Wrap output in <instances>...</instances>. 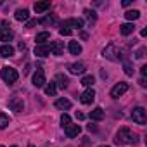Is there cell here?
Masks as SVG:
<instances>
[{
    "label": "cell",
    "mask_w": 147,
    "mask_h": 147,
    "mask_svg": "<svg viewBox=\"0 0 147 147\" xmlns=\"http://www.w3.org/2000/svg\"><path fill=\"white\" fill-rule=\"evenodd\" d=\"M138 137L137 133H133L130 128H119L116 137H114V144L118 145H125V144H137Z\"/></svg>",
    "instance_id": "6da1fadb"
},
{
    "label": "cell",
    "mask_w": 147,
    "mask_h": 147,
    "mask_svg": "<svg viewBox=\"0 0 147 147\" xmlns=\"http://www.w3.org/2000/svg\"><path fill=\"white\" fill-rule=\"evenodd\" d=\"M123 50L118 47V45H114V43H109L104 50H102V55L106 57V59H109V61H113V62H118V61H121L123 59Z\"/></svg>",
    "instance_id": "7a4b0ae2"
},
{
    "label": "cell",
    "mask_w": 147,
    "mask_h": 147,
    "mask_svg": "<svg viewBox=\"0 0 147 147\" xmlns=\"http://www.w3.org/2000/svg\"><path fill=\"white\" fill-rule=\"evenodd\" d=\"M0 76H2V80H4L7 85L16 83V82H18V78H19L18 71H16L14 67H11V66H4L2 69H0Z\"/></svg>",
    "instance_id": "3957f363"
},
{
    "label": "cell",
    "mask_w": 147,
    "mask_h": 147,
    "mask_svg": "<svg viewBox=\"0 0 147 147\" xmlns=\"http://www.w3.org/2000/svg\"><path fill=\"white\" fill-rule=\"evenodd\" d=\"M131 119H133L137 125H145V121H147V113H145V109H144V107H135V109L131 111Z\"/></svg>",
    "instance_id": "277c9868"
},
{
    "label": "cell",
    "mask_w": 147,
    "mask_h": 147,
    "mask_svg": "<svg viewBox=\"0 0 147 147\" xmlns=\"http://www.w3.org/2000/svg\"><path fill=\"white\" fill-rule=\"evenodd\" d=\"M45 83H47V80H45L43 69H42V67H36V73L33 75V85H35L36 88H42V87H45Z\"/></svg>",
    "instance_id": "5b68a950"
},
{
    "label": "cell",
    "mask_w": 147,
    "mask_h": 147,
    "mask_svg": "<svg viewBox=\"0 0 147 147\" xmlns=\"http://www.w3.org/2000/svg\"><path fill=\"white\" fill-rule=\"evenodd\" d=\"M126 90H128V83L119 82V83H116V85L111 88V97H113V99H118V97H121Z\"/></svg>",
    "instance_id": "8992f818"
},
{
    "label": "cell",
    "mask_w": 147,
    "mask_h": 147,
    "mask_svg": "<svg viewBox=\"0 0 147 147\" xmlns=\"http://www.w3.org/2000/svg\"><path fill=\"white\" fill-rule=\"evenodd\" d=\"M94 100H95V90H94V88H87V90L80 95V102H82V104H87V106H88V104H92Z\"/></svg>",
    "instance_id": "52a82bcc"
},
{
    "label": "cell",
    "mask_w": 147,
    "mask_h": 147,
    "mask_svg": "<svg viewBox=\"0 0 147 147\" xmlns=\"http://www.w3.org/2000/svg\"><path fill=\"white\" fill-rule=\"evenodd\" d=\"M7 104H9V107H11L12 111H16V113H21V111H23V107H24V102H23L18 95H12V97L9 99V102H7Z\"/></svg>",
    "instance_id": "ba28073f"
},
{
    "label": "cell",
    "mask_w": 147,
    "mask_h": 147,
    "mask_svg": "<svg viewBox=\"0 0 147 147\" xmlns=\"http://www.w3.org/2000/svg\"><path fill=\"white\" fill-rule=\"evenodd\" d=\"M67 69H69L71 75H83L85 69H87V66L83 62H73V64L67 66Z\"/></svg>",
    "instance_id": "9c48e42d"
},
{
    "label": "cell",
    "mask_w": 147,
    "mask_h": 147,
    "mask_svg": "<svg viewBox=\"0 0 147 147\" xmlns=\"http://www.w3.org/2000/svg\"><path fill=\"white\" fill-rule=\"evenodd\" d=\"M64 130H66V135H67L69 138H75V137H78V135H80L82 126H80V125H69V126H66Z\"/></svg>",
    "instance_id": "30bf717a"
},
{
    "label": "cell",
    "mask_w": 147,
    "mask_h": 147,
    "mask_svg": "<svg viewBox=\"0 0 147 147\" xmlns=\"http://www.w3.org/2000/svg\"><path fill=\"white\" fill-rule=\"evenodd\" d=\"M49 49H50V52L54 55H62L64 54V43L62 42H52Z\"/></svg>",
    "instance_id": "8fae6325"
},
{
    "label": "cell",
    "mask_w": 147,
    "mask_h": 147,
    "mask_svg": "<svg viewBox=\"0 0 147 147\" xmlns=\"http://www.w3.org/2000/svg\"><path fill=\"white\" fill-rule=\"evenodd\" d=\"M90 119H94V121H102V119H104V109H102V107L92 109V111H90Z\"/></svg>",
    "instance_id": "7c38bea8"
},
{
    "label": "cell",
    "mask_w": 147,
    "mask_h": 147,
    "mask_svg": "<svg viewBox=\"0 0 147 147\" xmlns=\"http://www.w3.org/2000/svg\"><path fill=\"white\" fill-rule=\"evenodd\" d=\"M14 18L18 21H30V11L28 9H18L16 14H14Z\"/></svg>",
    "instance_id": "4fadbf2b"
},
{
    "label": "cell",
    "mask_w": 147,
    "mask_h": 147,
    "mask_svg": "<svg viewBox=\"0 0 147 147\" xmlns=\"http://www.w3.org/2000/svg\"><path fill=\"white\" fill-rule=\"evenodd\" d=\"M119 31H121V35L128 36V35H131V33L135 31V24H133V23H125V24L119 26Z\"/></svg>",
    "instance_id": "5bb4252c"
},
{
    "label": "cell",
    "mask_w": 147,
    "mask_h": 147,
    "mask_svg": "<svg viewBox=\"0 0 147 147\" xmlns=\"http://www.w3.org/2000/svg\"><path fill=\"white\" fill-rule=\"evenodd\" d=\"M49 54H50L49 45H36V47H35V55H38V57H47Z\"/></svg>",
    "instance_id": "9a60e30c"
},
{
    "label": "cell",
    "mask_w": 147,
    "mask_h": 147,
    "mask_svg": "<svg viewBox=\"0 0 147 147\" xmlns=\"http://www.w3.org/2000/svg\"><path fill=\"white\" fill-rule=\"evenodd\" d=\"M0 55L2 57H12L14 55V47L9 43V45H2L0 47Z\"/></svg>",
    "instance_id": "2e32d148"
},
{
    "label": "cell",
    "mask_w": 147,
    "mask_h": 147,
    "mask_svg": "<svg viewBox=\"0 0 147 147\" xmlns=\"http://www.w3.org/2000/svg\"><path fill=\"white\" fill-rule=\"evenodd\" d=\"M35 12H38V14H42V12H45V11H49L50 9V2H35Z\"/></svg>",
    "instance_id": "e0dca14e"
},
{
    "label": "cell",
    "mask_w": 147,
    "mask_h": 147,
    "mask_svg": "<svg viewBox=\"0 0 147 147\" xmlns=\"http://www.w3.org/2000/svg\"><path fill=\"white\" fill-rule=\"evenodd\" d=\"M47 40H50V33H49V31H42V33H38L36 38H35V42H36L38 45H45Z\"/></svg>",
    "instance_id": "ac0fdd59"
},
{
    "label": "cell",
    "mask_w": 147,
    "mask_h": 147,
    "mask_svg": "<svg viewBox=\"0 0 147 147\" xmlns=\"http://www.w3.org/2000/svg\"><path fill=\"white\" fill-rule=\"evenodd\" d=\"M69 52L73 54V55H78V54H82V45L78 43V42H69Z\"/></svg>",
    "instance_id": "d6986e66"
},
{
    "label": "cell",
    "mask_w": 147,
    "mask_h": 147,
    "mask_svg": "<svg viewBox=\"0 0 147 147\" xmlns=\"http://www.w3.org/2000/svg\"><path fill=\"white\" fill-rule=\"evenodd\" d=\"M55 107L57 109H62V111L64 109H69L71 107V100H67V99H57L55 100Z\"/></svg>",
    "instance_id": "ffe728a7"
},
{
    "label": "cell",
    "mask_w": 147,
    "mask_h": 147,
    "mask_svg": "<svg viewBox=\"0 0 147 147\" xmlns=\"http://www.w3.org/2000/svg\"><path fill=\"white\" fill-rule=\"evenodd\" d=\"M14 38V31H4V33H0V42H5V45H9V42Z\"/></svg>",
    "instance_id": "44dd1931"
},
{
    "label": "cell",
    "mask_w": 147,
    "mask_h": 147,
    "mask_svg": "<svg viewBox=\"0 0 147 147\" xmlns=\"http://www.w3.org/2000/svg\"><path fill=\"white\" fill-rule=\"evenodd\" d=\"M55 82H57V85H59L61 88H66V87L69 85V80H67V76H64V75H57V76H55Z\"/></svg>",
    "instance_id": "7402d4cb"
},
{
    "label": "cell",
    "mask_w": 147,
    "mask_h": 147,
    "mask_svg": "<svg viewBox=\"0 0 147 147\" xmlns=\"http://www.w3.org/2000/svg\"><path fill=\"white\" fill-rule=\"evenodd\" d=\"M64 24H66V26H75V28H78V30L83 28V21H82V19H67V21H64Z\"/></svg>",
    "instance_id": "603a6c76"
},
{
    "label": "cell",
    "mask_w": 147,
    "mask_h": 147,
    "mask_svg": "<svg viewBox=\"0 0 147 147\" xmlns=\"http://www.w3.org/2000/svg\"><path fill=\"white\" fill-rule=\"evenodd\" d=\"M40 23H42V24H45V26L57 24V18H55V16H45L43 19H40Z\"/></svg>",
    "instance_id": "cb8c5ba5"
},
{
    "label": "cell",
    "mask_w": 147,
    "mask_h": 147,
    "mask_svg": "<svg viewBox=\"0 0 147 147\" xmlns=\"http://www.w3.org/2000/svg\"><path fill=\"white\" fill-rule=\"evenodd\" d=\"M55 92H57L55 82H50V83L45 85V94H47V95H55Z\"/></svg>",
    "instance_id": "d4e9b609"
},
{
    "label": "cell",
    "mask_w": 147,
    "mask_h": 147,
    "mask_svg": "<svg viewBox=\"0 0 147 147\" xmlns=\"http://www.w3.org/2000/svg\"><path fill=\"white\" fill-rule=\"evenodd\" d=\"M125 18L128 21H135L140 18V11H128V12H125Z\"/></svg>",
    "instance_id": "484cf974"
},
{
    "label": "cell",
    "mask_w": 147,
    "mask_h": 147,
    "mask_svg": "<svg viewBox=\"0 0 147 147\" xmlns=\"http://www.w3.org/2000/svg\"><path fill=\"white\" fill-rule=\"evenodd\" d=\"M83 14H85V18H87V21L92 24V23H95V19H97V16H95V12L94 11H90V9H85L83 11Z\"/></svg>",
    "instance_id": "4316f807"
},
{
    "label": "cell",
    "mask_w": 147,
    "mask_h": 147,
    "mask_svg": "<svg viewBox=\"0 0 147 147\" xmlns=\"http://www.w3.org/2000/svg\"><path fill=\"white\" fill-rule=\"evenodd\" d=\"M94 82H95V80H94V76H92V75H88V76H83V78H82V85H83V87H87V88H92Z\"/></svg>",
    "instance_id": "83f0119b"
},
{
    "label": "cell",
    "mask_w": 147,
    "mask_h": 147,
    "mask_svg": "<svg viewBox=\"0 0 147 147\" xmlns=\"http://www.w3.org/2000/svg\"><path fill=\"white\" fill-rule=\"evenodd\" d=\"M9 116L7 114H4V113H0V130H4V128H7L9 126Z\"/></svg>",
    "instance_id": "f1b7e54d"
},
{
    "label": "cell",
    "mask_w": 147,
    "mask_h": 147,
    "mask_svg": "<svg viewBox=\"0 0 147 147\" xmlns=\"http://www.w3.org/2000/svg\"><path fill=\"white\" fill-rule=\"evenodd\" d=\"M59 33H61L62 36H69V35H71V28H69V26H66V24L62 23V24H61V28H59Z\"/></svg>",
    "instance_id": "f546056e"
},
{
    "label": "cell",
    "mask_w": 147,
    "mask_h": 147,
    "mask_svg": "<svg viewBox=\"0 0 147 147\" xmlns=\"http://www.w3.org/2000/svg\"><path fill=\"white\" fill-rule=\"evenodd\" d=\"M61 125H62V128H66V126H69V125H71V118H69L66 113L61 116Z\"/></svg>",
    "instance_id": "4dcf8cb0"
},
{
    "label": "cell",
    "mask_w": 147,
    "mask_h": 147,
    "mask_svg": "<svg viewBox=\"0 0 147 147\" xmlns=\"http://www.w3.org/2000/svg\"><path fill=\"white\" fill-rule=\"evenodd\" d=\"M9 28H11L9 21H5V19H2V21H0V33H4V31H9Z\"/></svg>",
    "instance_id": "1f68e13d"
},
{
    "label": "cell",
    "mask_w": 147,
    "mask_h": 147,
    "mask_svg": "<svg viewBox=\"0 0 147 147\" xmlns=\"http://www.w3.org/2000/svg\"><path fill=\"white\" fill-rule=\"evenodd\" d=\"M123 67H125V73H126L128 76H133V69H131V64H130V62H125Z\"/></svg>",
    "instance_id": "d6a6232c"
},
{
    "label": "cell",
    "mask_w": 147,
    "mask_h": 147,
    "mask_svg": "<svg viewBox=\"0 0 147 147\" xmlns=\"http://www.w3.org/2000/svg\"><path fill=\"white\" fill-rule=\"evenodd\" d=\"M144 54H145V49H140V50L135 54V57H137V59H142V57H144Z\"/></svg>",
    "instance_id": "836d02e7"
},
{
    "label": "cell",
    "mask_w": 147,
    "mask_h": 147,
    "mask_svg": "<svg viewBox=\"0 0 147 147\" xmlns=\"http://www.w3.org/2000/svg\"><path fill=\"white\" fill-rule=\"evenodd\" d=\"M140 75H142V78L147 76V66H142V67H140Z\"/></svg>",
    "instance_id": "e575fe53"
},
{
    "label": "cell",
    "mask_w": 147,
    "mask_h": 147,
    "mask_svg": "<svg viewBox=\"0 0 147 147\" xmlns=\"http://www.w3.org/2000/svg\"><path fill=\"white\" fill-rule=\"evenodd\" d=\"M35 24H36V19H30V21L26 23V28H33Z\"/></svg>",
    "instance_id": "d590c367"
},
{
    "label": "cell",
    "mask_w": 147,
    "mask_h": 147,
    "mask_svg": "<svg viewBox=\"0 0 147 147\" xmlns=\"http://www.w3.org/2000/svg\"><path fill=\"white\" fill-rule=\"evenodd\" d=\"M76 119H85V114H83V113H78V111H76Z\"/></svg>",
    "instance_id": "8d00e7d4"
},
{
    "label": "cell",
    "mask_w": 147,
    "mask_h": 147,
    "mask_svg": "<svg viewBox=\"0 0 147 147\" xmlns=\"http://www.w3.org/2000/svg\"><path fill=\"white\" fill-rule=\"evenodd\" d=\"M18 47H19V50H24V49H26V43H24V42H19Z\"/></svg>",
    "instance_id": "74e56055"
},
{
    "label": "cell",
    "mask_w": 147,
    "mask_h": 147,
    "mask_svg": "<svg viewBox=\"0 0 147 147\" xmlns=\"http://www.w3.org/2000/svg\"><path fill=\"white\" fill-rule=\"evenodd\" d=\"M138 83H140V87H147V83H145V78H140V82H138Z\"/></svg>",
    "instance_id": "f35d334b"
},
{
    "label": "cell",
    "mask_w": 147,
    "mask_h": 147,
    "mask_svg": "<svg viewBox=\"0 0 147 147\" xmlns=\"http://www.w3.org/2000/svg\"><path fill=\"white\" fill-rule=\"evenodd\" d=\"M131 4V0H125V2H123V7H128Z\"/></svg>",
    "instance_id": "ab89813d"
},
{
    "label": "cell",
    "mask_w": 147,
    "mask_h": 147,
    "mask_svg": "<svg viewBox=\"0 0 147 147\" xmlns=\"http://www.w3.org/2000/svg\"><path fill=\"white\" fill-rule=\"evenodd\" d=\"M88 130H90V131H95V130H97V128H95V126H94V125H88Z\"/></svg>",
    "instance_id": "60d3db41"
},
{
    "label": "cell",
    "mask_w": 147,
    "mask_h": 147,
    "mask_svg": "<svg viewBox=\"0 0 147 147\" xmlns=\"http://www.w3.org/2000/svg\"><path fill=\"white\" fill-rule=\"evenodd\" d=\"M100 147H109V145H100Z\"/></svg>",
    "instance_id": "b9f144b4"
},
{
    "label": "cell",
    "mask_w": 147,
    "mask_h": 147,
    "mask_svg": "<svg viewBox=\"0 0 147 147\" xmlns=\"http://www.w3.org/2000/svg\"><path fill=\"white\" fill-rule=\"evenodd\" d=\"M28 147H35V145H28Z\"/></svg>",
    "instance_id": "7bdbcfd3"
},
{
    "label": "cell",
    "mask_w": 147,
    "mask_h": 147,
    "mask_svg": "<svg viewBox=\"0 0 147 147\" xmlns=\"http://www.w3.org/2000/svg\"><path fill=\"white\" fill-rule=\"evenodd\" d=\"M11 147H16V145H11Z\"/></svg>",
    "instance_id": "ee69618b"
},
{
    "label": "cell",
    "mask_w": 147,
    "mask_h": 147,
    "mask_svg": "<svg viewBox=\"0 0 147 147\" xmlns=\"http://www.w3.org/2000/svg\"><path fill=\"white\" fill-rule=\"evenodd\" d=\"M0 147H4V145H0Z\"/></svg>",
    "instance_id": "f6af8a7d"
}]
</instances>
